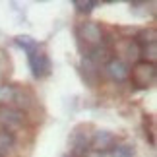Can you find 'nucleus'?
Listing matches in <instances>:
<instances>
[{
    "label": "nucleus",
    "mask_w": 157,
    "mask_h": 157,
    "mask_svg": "<svg viewBox=\"0 0 157 157\" xmlns=\"http://www.w3.org/2000/svg\"><path fill=\"white\" fill-rule=\"evenodd\" d=\"M128 78H132V83H134V87H138V89L151 87L155 83V80H157L155 64L147 62V60H138V62L132 66Z\"/></svg>",
    "instance_id": "f257e3e1"
},
{
    "label": "nucleus",
    "mask_w": 157,
    "mask_h": 157,
    "mask_svg": "<svg viewBox=\"0 0 157 157\" xmlns=\"http://www.w3.org/2000/svg\"><path fill=\"white\" fill-rule=\"evenodd\" d=\"M78 37L82 41H86L91 49H95V47H99L101 41H103V29L95 21H86L78 27Z\"/></svg>",
    "instance_id": "f03ea898"
},
{
    "label": "nucleus",
    "mask_w": 157,
    "mask_h": 157,
    "mask_svg": "<svg viewBox=\"0 0 157 157\" xmlns=\"http://www.w3.org/2000/svg\"><path fill=\"white\" fill-rule=\"evenodd\" d=\"M21 124H23V113L20 109L12 105H0V126H2V130L12 132Z\"/></svg>",
    "instance_id": "7ed1b4c3"
},
{
    "label": "nucleus",
    "mask_w": 157,
    "mask_h": 157,
    "mask_svg": "<svg viewBox=\"0 0 157 157\" xmlns=\"http://www.w3.org/2000/svg\"><path fill=\"white\" fill-rule=\"evenodd\" d=\"M29 58V68H31V74L35 78H45L51 74V60L45 52H41L39 49L33 52H27Z\"/></svg>",
    "instance_id": "20e7f679"
},
{
    "label": "nucleus",
    "mask_w": 157,
    "mask_h": 157,
    "mask_svg": "<svg viewBox=\"0 0 157 157\" xmlns=\"http://www.w3.org/2000/svg\"><path fill=\"white\" fill-rule=\"evenodd\" d=\"M105 74L111 78L113 82H117V83H122L128 80V76H130V66L124 62L122 58H117V56H113L109 62L105 64Z\"/></svg>",
    "instance_id": "39448f33"
},
{
    "label": "nucleus",
    "mask_w": 157,
    "mask_h": 157,
    "mask_svg": "<svg viewBox=\"0 0 157 157\" xmlns=\"http://www.w3.org/2000/svg\"><path fill=\"white\" fill-rule=\"evenodd\" d=\"M89 147H91V151L105 153V151H109V149L114 147V136L111 134V132H107V130L95 132L93 138L89 140Z\"/></svg>",
    "instance_id": "423d86ee"
},
{
    "label": "nucleus",
    "mask_w": 157,
    "mask_h": 157,
    "mask_svg": "<svg viewBox=\"0 0 157 157\" xmlns=\"http://www.w3.org/2000/svg\"><path fill=\"white\" fill-rule=\"evenodd\" d=\"M70 146H72V155L74 157H86L87 149H89V140L83 132H74L72 140H70Z\"/></svg>",
    "instance_id": "0eeeda50"
},
{
    "label": "nucleus",
    "mask_w": 157,
    "mask_h": 157,
    "mask_svg": "<svg viewBox=\"0 0 157 157\" xmlns=\"http://www.w3.org/2000/svg\"><path fill=\"white\" fill-rule=\"evenodd\" d=\"M17 95V87L16 86H0V105H8L12 101H16Z\"/></svg>",
    "instance_id": "6e6552de"
},
{
    "label": "nucleus",
    "mask_w": 157,
    "mask_h": 157,
    "mask_svg": "<svg viewBox=\"0 0 157 157\" xmlns=\"http://www.w3.org/2000/svg\"><path fill=\"white\" fill-rule=\"evenodd\" d=\"M111 155L113 157H134L136 149L130 144H114V147L111 149Z\"/></svg>",
    "instance_id": "1a4fd4ad"
},
{
    "label": "nucleus",
    "mask_w": 157,
    "mask_h": 157,
    "mask_svg": "<svg viewBox=\"0 0 157 157\" xmlns=\"http://www.w3.org/2000/svg\"><path fill=\"white\" fill-rule=\"evenodd\" d=\"M136 43L140 45V49H142V47H146V45L157 43V33H155V29H153V27L144 29V31H142V33L136 37Z\"/></svg>",
    "instance_id": "9d476101"
},
{
    "label": "nucleus",
    "mask_w": 157,
    "mask_h": 157,
    "mask_svg": "<svg viewBox=\"0 0 157 157\" xmlns=\"http://www.w3.org/2000/svg\"><path fill=\"white\" fill-rule=\"evenodd\" d=\"M16 45L23 49L25 52H33L37 51V41L33 37H29V35H20V37H16Z\"/></svg>",
    "instance_id": "9b49d317"
},
{
    "label": "nucleus",
    "mask_w": 157,
    "mask_h": 157,
    "mask_svg": "<svg viewBox=\"0 0 157 157\" xmlns=\"http://www.w3.org/2000/svg\"><path fill=\"white\" fill-rule=\"evenodd\" d=\"M12 146H14V134L8 130H0V155L8 153Z\"/></svg>",
    "instance_id": "f8f14e48"
},
{
    "label": "nucleus",
    "mask_w": 157,
    "mask_h": 157,
    "mask_svg": "<svg viewBox=\"0 0 157 157\" xmlns=\"http://www.w3.org/2000/svg\"><path fill=\"white\" fill-rule=\"evenodd\" d=\"M72 4H74V8L78 12H82V14H89V12H91L99 2H95V0H74Z\"/></svg>",
    "instance_id": "ddd939ff"
},
{
    "label": "nucleus",
    "mask_w": 157,
    "mask_h": 157,
    "mask_svg": "<svg viewBox=\"0 0 157 157\" xmlns=\"http://www.w3.org/2000/svg\"><path fill=\"white\" fill-rule=\"evenodd\" d=\"M86 157H105L103 153H97V151H89V153H86Z\"/></svg>",
    "instance_id": "4468645a"
},
{
    "label": "nucleus",
    "mask_w": 157,
    "mask_h": 157,
    "mask_svg": "<svg viewBox=\"0 0 157 157\" xmlns=\"http://www.w3.org/2000/svg\"><path fill=\"white\" fill-rule=\"evenodd\" d=\"M0 157H2V155H0Z\"/></svg>",
    "instance_id": "2eb2a0df"
}]
</instances>
